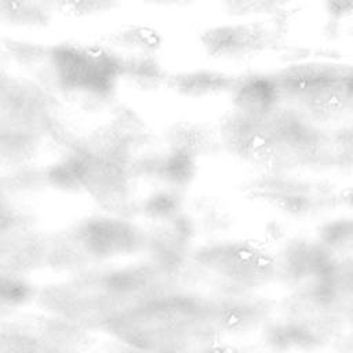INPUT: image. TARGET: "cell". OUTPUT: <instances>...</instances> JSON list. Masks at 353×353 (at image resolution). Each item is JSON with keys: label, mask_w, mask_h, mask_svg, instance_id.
Here are the masks:
<instances>
[{"label": "cell", "mask_w": 353, "mask_h": 353, "mask_svg": "<svg viewBox=\"0 0 353 353\" xmlns=\"http://www.w3.org/2000/svg\"><path fill=\"white\" fill-rule=\"evenodd\" d=\"M54 79L69 94L105 97L121 74V61L103 51L61 46L50 52Z\"/></svg>", "instance_id": "6da1fadb"}, {"label": "cell", "mask_w": 353, "mask_h": 353, "mask_svg": "<svg viewBox=\"0 0 353 353\" xmlns=\"http://www.w3.org/2000/svg\"><path fill=\"white\" fill-rule=\"evenodd\" d=\"M261 26H225L208 32L203 39L208 51L219 57H237L259 50L268 33Z\"/></svg>", "instance_id": "7a4b0ae2"}, {"label": "cell", "mask_w": 353, "mask_h": 353, "mask_svg": "<svg viewBox=\"0 0 353 353\" xmlns=\"http://www.w3.org/2000/svg\"><path fill=\"white\" fill-rule=\"evenodd\" d=\"M172 90L185 97L203 98L236 90L240 79L218 70H189L167 79Z\"/></svg>", "instance_id": "3957f363"}, {"label": "cell", "mask_w": 353, "mask_h": 353, "mask_svg": "<svg viewBox=\"0 0 353 353\" xmlns=\"http://www.w3.org/2000/svg\"><path fill=\"white\" fill-rule=\"evenodd\" d=\"M234 94V102L239 112L247 116H266L280 99L276 79L268 77L240 80Z\"/></svg>", "instance_id": "277c9868"}, {"label": "cell", "mask_w": 353, "mask_h": 353, "mask_svg": "<svg viewBox=\"0 0 353 353\" xmlns=\"http://www.w3.org/2000/svg\"><path fill=\"white\" fill-rule=\"evenodd\" d=\"M331 254L350 252L353 250V219L342 218L324 225L320 241Z\"/></svg>", "instance_id": "5b68a950"}, {"label": "cell", "mask_w": 353, "mask_h": 353, "mask_svg": "<svg viewBox=\"0 0 353 353\" xmlns=\"http://www.w3.org/2000/svg\"><path fill=\"white\" fill-rule=\"evenodd\" d=\"M285 1L288 0H234L233 3H236L237 6H241L244 8H251L254 11L256 10H269V8H273V7H277V6H281L284 4Z\"/></svg>", "instance_id": "8992f818"}]
</instances>
